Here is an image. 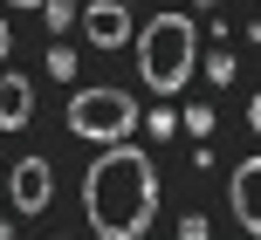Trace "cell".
Masks as SVG:
<instances>
[{
	"label": "cell",
	"instance_id": "cell-1",
	"mask_svg": "<svg viewBox=\"0 0 261 240\" xmlns=\"http://www.w3.org/2000/svg\"><path fill=\"white\" fill-rule=\"evenodd\" d=\"M83 220L96 240H144L158 220V165L144 144H103L83 172Z\"/></svg>",
	"mask_w": 261,
	"mask_h": 240
},
{
	"label": "cell",
	"instance_id": "cell-2",
	"mask_svg": "<svg viewBox=\"0 0 261 240\" xmlns=\"http://www.w3.org/2000/svg\"><path fill=\"white\" fill-rule=\"evenodd\" d=\"M138 76L151 96H179L199 76V27L193 14H151L138 27Z\"/></svg>",
	"mask_w": 261,
	"mask_h": 240
},
{
	"label": "cell",
	"instance_id": "cell-3",
	"mask_svg": "<svg viewBox=\"0 0 261 240\" xmlns=\"http://www.w3.org/2000/svg\"><path fill=\"white\" fill-rule=\"evenodd\" d=\"M62 124L76 137H90V144H124V137L144 124V110L130 103L124 89H76L69 110H62Z\"/></svg>",
	"mask_w": 261,
	"mask_h": 240
},
{
	"label": "cell",
	"instance_id": "cell-4",
	"mask_svg": "<svg viewBox=\"0 0 261 240\" xmlns=\"http://www.w3.org/2000/svg\"><path fill=\"white\" fill-rule=\"evenodd\" d=\"M7 199H14V213H28V220H35V213H48V199H55V165L28 151V158L7 172Z\"/></svg>",
	"mask_w": 261,
	"mask_h": 240
},
{
	"label": "cell",
	"instance_id": "cell-5",
	"mask_svg": "<svg viewBox=\"0 0 261 240\" xmlns=\"http://www.w3.org/2000/svg\"><path fill=\"white\" fill-rule=\"evenodd\" d=\"M227 206H234L241 233L261 240V158H241V165H234V178H227Z\"/></svg>",
	"mask_w": 261,
	"mask_h": 240
},
{
	"label": "cell",
	"instance_id": "cell-6",
	"mask_svg": "<svg viewBox=\"0 0 261 240\" xmlns=\"http://www.w3.org/2000/svg\"><path fill=\"white\" fill-rule=\"evenodd\" d=\"M83 35H90L96 48H124L130 41V7L124 0H90V7H83Z\"/></svg>",
	"mask_w": 261,
	"mask_h": 240
},
{
	"label": "cell",
	"instance_id": "cell-7",
	"mask_svg": "<svg viewBox=\"0 0 261 240\" xmlns=\"http://www.w3.org/2000/svg\"><path fill=\"white\" fill-rule=\"evenodd\" d=\"M28 117H35V82L28 76H0V131H28Z\"/></svg>",
	"mask_w": 261,
	"mask_h": 240
},
{
	"label": "cell",
	"instance_id": "cell-8",
	"mask_svg": "<svg viewBox=\"0 0 261 240\" xmlns=\"http://www.w3.org/2000/svg\"><path fill=\"white\" fill-rule=\"evenodd\" d=\"M41 21H48V35H69V27L83 21V7L76 0H41Z\"/></svg>",
	"mask_w": 261,
	"mask_h": 240
},
{
	"label": "cell",
	"instance_id": "cell-9",
	"mask_svg": "<svg viewBox=\"0 0 261 240\" xmlns=\"http://www.w3.org/2000/svg\"><path fill=\"white\" fill-rule=\"evenodd\" d=\"M199 76H206V82H220V89H227V82H234V55H227V48L199 55Z\"/></svg>",
	"mask_w": 261,
	"mask_h": 240
},
{
	"label": "cell",
	"instance_id": "cell-10",
	"mask_svg": "<svg viewBox=\"0 0 261 240\" xmlns=\"http://www.w3.org/2000/svg\"><path fill=\"white\" fill-rule=\"evenodd\" d=\"M48 76H55V82H76V55H69L62 41H55V48H48Z\"/></svg>",
	"mask_w": 261,
	"mask_h": 240
},
{
	"label": "cell",
	"instance_id": "cell-11",
	"mask_svg": "<svg viewBox=\"0 0 261 240\" xmlns=\"http://www.w3.org/2000/svg\"><path fill=\"white\" fill-rule=\"evenodd\" d=\"M179 131H193V137H206V131H213V110H206V103H193V110H186V117H179Z\"/></svg>",
	"mask_w": 261,
	"mask_h": 240
},
{
	"label": "cell",
	"instance_id": "cell-12",
	"mask_svg": "<svg viewBox=\"0 0 261 240\" xmlns=\"http://www.w3.org/2000/svg\"><path fill=\"white\" fill-rule=\"evenodd\" d=\"M144 131H151V137H179V117H172V110H151V117H144Z\"/></svg>",
	"mask_w": 261,
	"mask_h": 240
},
{
	"label": "cell",
	"instance_id": "cell-13",
	"mask_svg": "<svg viewBox=\"0 0 261 240\" xmlns=\"http://www.w3.org/2000/svg\"><path fill=\"white\" fill-rule=\"evenodd\" d=\"M179 240H206V220H199V213H186V220H179Z\"/></svg>",
	"mask_w": 261,
	"mask_h": 240
},
{
	"label": "cell",
	"instance_id": "cell-14",
	"mask_svg": "<svg viewBox=\"0 0 261 240\" xmlns=\"http://www.w3.org/2000/svg\"><path fill=\"white\" fill-rule=\"evenodd\" d=\"M248 124H254V137H261V89H254V103H248Z\"/></svg>",
	"mask_w": 261,
	"mask_h": 240
},
{
	"label": "cell",
	"instance_id": "cell-15",
	"mask_svg": "<svg viewBox=\"0 0 261 240\" xmlns=\"http://www.w3.org/2000/svg\"><path fill=\"white\" fill-rule=\"evenodd\" d=\"M7 48H14V27H7V21H0V62H7Z\"/></svg>",
	"mask_w": 261,
	"mask_h": 240
},
{
	"label": "cell",
	"instance_id": "cell-16",
	"mask_svg": "<svg viewBox=\"0 0 261 240\" xmlns=\"http://www.w3.org/2000/svg\"><path fill=\"white\" fill-rule=\"evenodd\" d=\"M0 240H21V233H14V220H0Z\"/></svg>",
	"mask_w": 261,
	"mask_h": 240
},
{
	"label": "cell",
	"instance_id": "cell-17",
	"mask_svg": "<svg viewBox=\"0 0 261 240\" xmlns=\"http://www.w3.org/2000/svg\"><path fill=\"white\" fill-rule=\"evenodd\" d=\"M7 7H41V0H7Z\"/></svg>",
	"mask_w": 261,
	"mask_h": 240
},
{
	"label": "cell",
	"instance_id": "cell-18",
	"mask_svg": "<svg viewBox=\"0 0 261 240\" xmlns=\"http://www.w3.org/2000/svg\"><path fill=\"white\" fill-rule=\"evenodd\" d=\"M55 240H76V233H55Z\"/></svg>",
	"mask_w": 261,
	"mask_h": 240
},
{
	"label": "cell",
	"instance_id": "cell-19",
	"mask_svg": "<svg viewBox=\"0 0 261 240\" xmlns=\"http://www.w3.org/2000/svg\"><path fill=\"white\" fill-rule=\"evenodd\" d=\"M124 7H130V0H124Z\"/></svg>",
	"mask_w": 261,
	"mask_h": 240
}]
</instances>
